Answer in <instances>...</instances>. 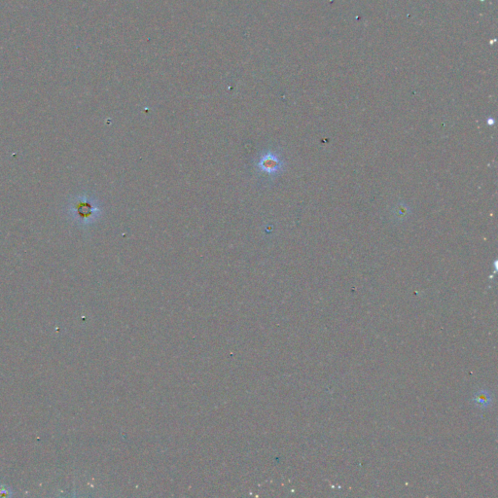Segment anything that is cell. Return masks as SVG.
Here are the masks:
<instances>
[{"label": "cell", "instance_id": "cell-1", "mask_svg": "<svg viewBox=\"0 0 498 498\" xmlns=\"http://www.w3.org/2000/svg\"><path fill=\"white\" fill-rule=\"evenodd\" d=\"M259 166L264 172L268 174H274L281 169L282 163L274 154H267L262 158Z\"/></svg>", "mask_w": 498, "mask_h": 498}, {"label": "cell", "instance_id": "cell-2", "mask_svg": "<svg viewBox=\"0 0 498 498\" xmlns=\"http://www.w3.org/2000/svg\"><path fill=\"white\" fill-rule=\"evenodd\" d=\"M12 497V491L6 485L0 486V498H9Z\"/></svg>", "mask_w": 498, "mask_h": 498}, {"label": "cell", "instance_id": "cell-3", "mask_svg": "<svg viewBox=\"0 0 498 498\" xmlns=\"http://www.w3.org/2000/svg\"><path fill=\"white\" fill-rule=\"evenodd\" d=\"M488 121H489L488 123H489V124H495V120H494V119H489Z\"/></svg>", "mask_w": 498, "mask_h": 498}]
</instances>
